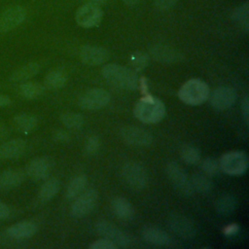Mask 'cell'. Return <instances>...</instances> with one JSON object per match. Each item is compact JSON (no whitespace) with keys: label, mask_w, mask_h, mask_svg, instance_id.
Masks as SVG:
<instances>
[{"label":"cell","mask_w":249,"mask_h":249,"mask_svg":"<svg viewBox=\"0 0 249 249\" xmlns=\"http://www.w3.org/2000/svg\"><path fill=\"white\" fill-rule=\"evenodd\" d=\"M24 180V173L19 169H7L0 173V190L7 191L18 187Z\"/></svg>","instance_id":"obj_19"},{"label":"cell","mask_w":249,"mask_h":249,"mask_svg":"<svg viewBox=\"0 0 249 249\" xmlns=\"http://www.w3.org/2000/svg\"><path fill=\"white\" fill-rule=\"evenodd\" d=\"M90 249H116L118 248L111 240L103 237L101 239H97L89 245Z\"/></svg>","instance_id":"obj_37"},{"label":"cell","mask_w":249,"mask_h":249,"mask_svg":"<svg viewBox=\"0 0 249 249\" xmlns=\"http://www.w3.org/2000/svg\"><path fill=\"white\" fill-rule=\"evenodd\" d=\"M208 98L214 109L224 111L234 104L237 99V93L231 87H219L209 94Z\"/></svg>","instance_id":"obj_10"},{"label":"cell","mask_w":249,"mask_h":249,"mask_svg":"<svg viewBox=\"0 0 249 249\" xmlns=\"http://www.w3.org/2000/svg\"><path fill=\"white\" fill-rule=\"evenodd\" d=\"M120 134L125 143L132 146H149L153 142V136L148 130L134 125L123 126Z\"/></svg>","instance_id":"obj_12"},{"label":"cell","mask_w":249,"mask_h":249,"mask_svg":"<svg viewBox=\"0 0 249 249\" xmlns=\"http://www.w3.org/2000/svg\"><path fill=\"white\" fill-rule=\"evenodd\" d=\"M112 211L114 214L123 220L131 219L134 215V208L131 203L124 197L118 196L112 200Z\"/></svg>","instance_id":"obj_22"},{"label":"cell","mask_w":249,"mask_h":249,"mask_svg":"<svg viewBox=\"0 0 249 249\" xmlns=\"http://www.w3.org/2000/svg\"><path fill=\"white\" fill-rule=\"evenodd\" d=\"M60 189V182L56 178L47 180L40 188L38 196L42 201H48L53 198Z\"/></svg>","instance_id":"obj_24"},{"label":"cell","mask_w":249,"mask_h":249,"mask_svg":"<svg viewBox=\"0 0 249 249\" xmlns=\"http://www.w3.org/2000/svg\"><path fill=\"white\" fill-rule=\"evenodd\" d=\"M152 57L160 63H173L179 59L180 54L173 49L163 46L157 45L150 50Z\"/></svg>","instance_id":"obj_21"},{"label":"cell","mask_w":249,"mask_h":249,"mask_svg":"<svg viewBox=\"0 0 249 249\" xmlns=\"http://www.w3.org/2000/svg\"><path fill=\"white\" fill-rule=\"evenodd\" d=\"M133 114L137 120L144 124H156L164 117L165 106L159 98L146 96L136 103Z\"/></svg>","instance_id":"obj_2"},{"label":"cell","mask_w":249,"mask_h":249,"mask_svg":"<svg viewBox=\"0 0 249 249\" xmlns=\"http://www.w3.org/2000/svg\"><path fill=\"white\" fill-rule=\"evenodd\" d=\"M88 183L86 175H78L74 177L68 184L66 189V196L69 199L77 197L82 192H84Z\"/></svg>","instance_id":"obj_28"},{"label":"cell","mask_w":249,"mask_h":249,"mask_svg":"<svg viewBox=\"0 0 249 249\" xmlns=\"http://www.w3.org/2000/svg\"><path fill=\"white\" fill-rule=\"evenodd\" d=\"M87 1V3H92V4H95V5H101V4H104L106 3L108 0H85Z\"/></svg>","instance_id":"obj_45"},{"label":"cell","mask_w":249,"mask_h":249,"mask_svg":"<svg viewBox=\"0 0 249 249\" xmlns=\"http://www.w3.org/2000/svg\"><path fill=\"white\" fill-rule=\"evenodd\" d=\"M241 112H242V115H243V118L246 122V124L248 123L249 121V99H248V96L245 95L243 100H242V103H241Z\"/></svg>","instance_id":"obj_39"},{"label":"cell","mask_w":249,"mask_h":249,"mask_svg":"<svg viewBox=\"0 0 249 249\" xmlns=\"http://www.w3.org/2000/svg\"><path fill=\"white\" fill-rule=\"evenodd\" d=\"M100 147V141L99 138L95 135H92L88 138L86 144H85V152L88 155H94Z\"/></svg>","instance_id":"obj_36"},{"label":"cell","mask_w":249,"mask_h":249,"mask_svg":"<svg viewBox=\"0 0 249 249\" xmlns=\"http://www.w3.org/2000/svg\"><path fill=\"white\" fill-rule=\"evenodd\" d=\"M142 236L147 242L160 247L169 246L172 242L168 233L157 227H145L142 231Z\"/></svg>","instance_id":"obj_18"},{"label":"cell","mask_w":249,"mask_h":249,"mask_svg":"<svg viewBox=\"0 0 249 249\" xmlns=\"http://www.w3.org/2000/svg\"><path fill=\"white\" fill-rule=\"evenodd\" d=\"M96 231L103 237L111 240L117 247L126 248L132 243V238L126 232L121 231L107 221H99L95 225Z\"/></svg>","instance_id":"obj_5"},{"label":"cell","mask_w":249,"mask_h":249,"mask_svg":"<svg viewBox=\"0 0 249 249\" xmlns=\"http://www.w3.org/2000/svg\"><path fill=\"white\" fill-rule=\"evenodd\" d=\"M5 133V126L3 125L2 123H0V137L3 136Z\"/></svg>","instance_id":"obj_46"},{"label":"cell","mask_w":249,"mask_h":249,"mask_svg":"<svg viewBox=\"0 0 249 249\" xmlns=\"http://www.w3.org/2000/svg\"><path fill=\"white\" fill-rule=\"evenodd\" d=\"M111 99L109 92L103 89H92L86 91L79 99V105L87 110H98L105 107Z\"/></svg>","instance_id":"obj_11"},{"label":"cell","mask_w":249,"mask_h":249,"mask_svg":"<svg viewBox=\"0 0 249 249\" xmlns=\"http://www.w3.org/2000/svg\"><path fill=\"white\" fill-rule=\"evenodd\" d=\"M166 174L173 184L174 188L184 196H190L194 190L191 184V180L188 178L184 169L176 162H168L165 167Z\"/></svg>","instance_id":"obj_8"},{"label":"cell","mask_w":249,"mask_h":249,"mask_svg":"<svg viewBox=\"0 0 249 249\" xmlns=\"http://www.w3.org/2000/svg\"><path fill=\"white\" fill-rule=\"evenodd\" d=\"M103 18V11L98 5L86 3L81 6L75 15V20L78 25L84 28L97 26Z\"/></svg>","instance_id":"obj_6"},{"label":"cell","mask_w":249,"mask_h":249,"mask_svg":"<svg viewBox=\"0 0 249 249\" xmlns=\"http://www.w3.org/2000/svg\"><path fill=\"white\" fill-rule=\"evenodd\" d=\"M139 0H123V2L126 5V6H129V7H133L135 6L137 3H138Z\"/></svg>","instance_id":"obj_44"},{"label":"cell","mask_w":249,"mask_h":249,"mask_svg":"<svg viewBox=\"0 0 249 249\" xmlns=\"http://www.w3.org/2000/svg\"><path fill=\"white\" fill-rule=\"evenodd\" d=\"M177 0H154L155 6L161 11H166L171 9L175 4Z\"/></svg>","instance_id":"obj_38"},{"label":"cell","mask_w":249,"mask_h":249,"mask_svg":"<svg viewBox=\"0 0 249 249\" xmlns=\"http://www.w3.org/2000/svg\"><path fill=\"white\" fill-rule=\"evenodd\" d=\"M10 216V208L8 205L0 201V220H5Z\"/></svg>","instance_id":"obj_40"},{"label":"cell","mask_w":249,"mask_h":249,"mask_svg":"<svg viewBox=\"0 0 249 249\" xmlns=\"http://www.w3.org/2000/svg\"><path fill=\"white\" fill-rule=\"evenodd\" d=\"M168 226L176 235L184 239L193 238L196 232L194 223L180 214H172L168 219Z\"/></svg>","instance_id":"obj_14"},{"label":"cell","mask_w":249,"mask_h":249,"mask_svg":"<svg viewBox=\"0 0 249 249\" xmlns=\"http://www.w3.org/2000/svg\"><path fill=\"white\" fill-rule=\"evenodd\" d=\"M219 166L227 174L240 175L247 170L248 158L242 151H231L220 158Z\"/></svg>","instance_id":"obj_4"},{"label":"cell","mask_w":249,"mask_h":249,"mask_svg":"<svg viewBox=\"0 0 249 249\" xmlns=\"http://www.w3.org/2000/svg\"><path fill=\"white\" fill-rule=\"evenodd\" d=\"M61 122L69 129H78L83 126L84 118L78 113L68 112L61 116Z\"/></svg>","instance_id":"obj_32"},{"label":"cell","mask_w":249,"mask_h":249,"mask_svg":"<svg viewBox=\"0 0 249 249\" xmlns=\"http://www.w3.org/2000/svg\"><path fill=\"white\" fill-rule=\"evenodd\" d=\"M109 57V53L106 49L98 46L86 45L80 51L81 60L88 65H100Z\"/></svg>","instance_id":"obj_16"},{"label":"cell","mask_w":249,"mask_h":249,"mask_svg":"<svg viewBox=\"0 0 249 249\" xmlns=\"http://www.w3.org/2000/svg\"><path fill=\"white\" fill-rule=\"evenodd\" d=\"M129 62L131 64V69H133L135 72L136 71H142L149 63V57L147 54L140 53V52H135L130 54L129 57Z\"/></svg>","instance_id":"obj_34"},{"label":"cell","mask_w":249,"mask_h":249,"mask_svg":"<svg viewBox=\"0 0 249 249\" xmlns=\"http://www.w3.org/2000/svg\"><path fill=\"white\" fill-rule=\"evenodd\" d=\"M236 198L231 195H223L216 201V210L223 215L232 213L236 208Z\"/></svg>","instance_id":"obj_31"},{"label":"cell","mask_w":249,"mask_h":249,"mask_svg":"<svg viewBox=\"0 0 249 249\" xmlns=\"http://www.w3.org/2000/svg\"><path fill=\"white\" fill-rule=\"evenodd\" d=\"M53 168V161L47 157H38L33 159L26 167V174L33 180L46 179Z\"/></svg>","instance_id":"obj_15"},{"label":"cell","mask_w":249,"mask_h":249,"mask_svg":"<svg viewBox=\"0 0 249 249\" xmlns=\"http://www.w3.org/2000/svg\"><path fill=\"white\" fill-rule=\"evenodd\" d=\"M45 91V87L34 82L22 83L18 88L19 94L26 99H35L41 96Z\"/></svg>","instance_id":"obj_25"},{"label":"cell","mask_w":249,"mask_h":249,"mask_svg":"<svg viewBox=\"0 0 249 249\" xmlns=\"http://www.w3.org/2000/svg\"><path fill=\"white\" fill-rule=\"evenodd\" d=\"M210 89L205 82L200 79H190L178 90L180 100L189 105H198L209 97Z\"/></svg>","instance_id":"obj_3"},{"label":"cell","mask_w":249,"mask_h":249,"mask_svg":"<svg viewBox=\"0 0 249 249\" xmlns=\"http://www.w3.org/2000/svg\"><path fill=\"white\" fill-rule=\"evenodd\" d=\"M101 72L104 79L116 88L133 90L138 87L137 74L131 68L115 63H109L102 68Z\"/></svg>","instance_id":"obj_1"},{"label":"cell","mask_w":249,"mask_h":249,"mask_svg":"<svg viewBox=\"0 0 249 249\" xmlns=\"http://www.w3.org/2000/svg\"><path fill=\"white\" fill-rule=\"evenodd\" d=\"M98 193L94 188L84 190L77 197L71 206V214L74 217L80 218L91 211L96 204Z\"/></svg>","instance_id":"obj_9"},{"label":"cell","mask_w":249,"mask_h":249,"mask_svg":"<svg viewBox=\"0 0 249 249\" xmlns=\"http://www.w3.org/2000/svg\"><path fill=\"white\" fill-rule=\"evenodd\" d=\"M37 231V226L32 222H19L7 230L9 236L15 239H25L33 236Z\"/></svg>","instance_id":"obj_20"},{"label":"cell","mask_w":249,"mask_h":249,"mask_svg":"<svg viewBox=\"0 0 249 249\" xmlns=\"http://www.w3.org/2000/svg\"><path fill=\"white\" fill-rule=\"evenodd\" d=\"M11 103H12V100L8 95L0 94V108L9 106Z\"/></svg>","instance_id":"obj_42"},{"label":"cell","mask_w":249,"mask_h":249,"mask_svg":"<svg viewBox=\"0 0 249 249\" xmlns=\"http://www.w3.org/2000/svg\"><path fill=\"white\" fill-rule=\"evenodd\" d=\"M39 71H40V65L38 63L29 62V63H27L25 65H22L21 67L18 68L17 70H15L10 75L9 80L11 82H14V83L24 82V81H27V80L31 79L35 75H37Z\"/></svg>","instance_id":"obj_23"},{"label":"cell","mask_w":249,"mask_h":249,"mask_svg":"<svg viewBox=\"0 0 249 249\" xmlns=\"http://www.w3.org/2000/svg\"><path fill=\"white\" fill-rule=\"evenodd\" d=\"M54 139L56 141H60V142L66 141L68 139V134L64 131H56L54 133Z\"/></svg>","instance_id":"obj_43"},{"label":"cell","mask_w":249,"mask_h":249,"mask_svg":"<svg viewBox=\"0 0 249 249\" xmlns=\"http://www.w3.org/2000/svg\"><path fill=\"white\" fill-rule=\"evenodd\" d=\"M232 19L247 32L249 29V3L245 2L241 6L235 8L232 12Z\"/></svg>","instance_id":"obj_30"},{"label":"cell","mask_w":249,"mask_h":249,"mask_svg":"<svg viewBox=\"0 0 249 249\" xmlns=\"http://www.w3.org/2000/svg\"><path fill=\"white\" fill-rule=\"evenodd\" d=\"M66 80L67 76L63 71L53 70L45 77L44 87L49 89H57L65 85Z\"/></svg>","instance_id":"obj_27"},{"label":"cell","mask_w":249,"mask_h":249,"mask_svg":"<svg viewBox=\"0 0 249 249\" xmlns=\"http://www.w3.org/2000/svg\"><path fill=\"white\" fill-rule=\"evenodd\" d=\"M191 184L193 190L199 194H207L212 190L213 184L210 178L206 174L196 173L191 178Z\"/></svg>","instance_id":"obj_29"},{"label":"cell","mask_w":249,"mask_h":249,"mask_svg":"<svg viewBox=\"0 0 249 249\" xmlns=\"http://www.w3.org/2000/svg\"><path fill=\"white\" fill-rule=\"evenodd\" d=\"M238 230H239V228H238V226L236 224H231V225H229V226H227L225 228L224 232L227 235H232V234L236 233L238 231Z\"/></svg>","instance_id":"obj_41"},{"label":"cell","mask_w":249,"mask_h":249,"mask_svg":"<svg viewBox=\"0 0 249 249\" xmlns=\"http://www.w3.org/2000/svg\"><path fill=\"white\" fill-rule=\"evenodd\" d=\"M181 158L188 164H196L200 160V153L195 146L185 145L181 149Z\"/></svg>","instance_id":"obj_33"},{"label":"cell","mask_w":249,"mask_h":249,"mask_svg":"<svg viewBox=\"0 0 249 249\" xmlns=\"http://www.w3.org/2000/svg\"><path fill=\"white\" fill-rule=\"evenodd\" d=\"M26 150V143L20 138L6 141L0 145V160H15Z\"/></svg>","instance_id":"obj_17"},{"label":"cell","mask_w":249,"mask_h":249,"mask_svg":"<svg viewBox=\"0 0 249 249\" xmlns=\"http://www.w3.org/2000/svg\"><path fill=\"white\" fill-rule=\"evenodd\" d=\"M201 168L207 176H214L219 172V161L213 158H206L202 160Z\"/></svg>","instance_id":"obj_35"},{"label":"cell","mask_w":249,"mask_h":249,"mask_svg":"<svg viewBox=\"0 0 249 249\" xmlns=\"http://www.w3.org/2000/svg\"><path fill=\"white\" fill-rule=\"evenodd\" d=\"M13 122L15 126L18 130L25 133L31 131L37 125V118L33 115L26 114V113H21L15 116Z\"/></svg>","instance_id":"obj_26"},{"label":"cell","mask_w":249,"mask_h":249,"mask_svg":"<svg viewBox=\"0 0 249 249\" xmlns=\"http://www.w3.org/2000/svg\"><path fill=\"white\" fill-rule=\"evenodd\" d=\"M26 17L25 10L20 6L8 8L0 15V33L8 32L18 27Z\"/></svg>","instance_id":"obj_13"},{"label":"cell","mask_w":249,"mask_h":249,"mask_svg":"<svg viewBox=\"0 0 249 249\" xmlns=\"http://www.w3.org/2000/svg\"><path fill=\"white\" fill-rule=\"evenodd\" d=\"M122 174L125 183L134 190H142L148 181L145 168L138 162H126L122 169Z\"/></svg>","instance_id":"obj_7"}]
</instances>
